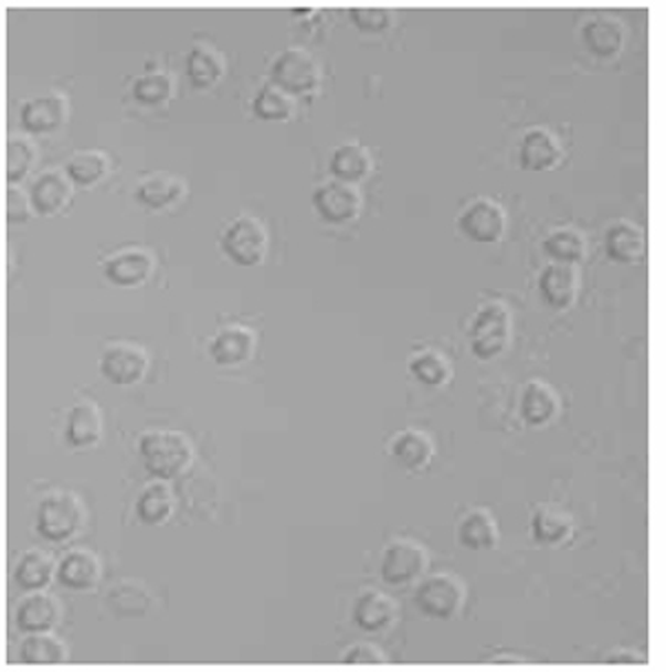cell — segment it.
<instances>
[{"instance_id": "6da1fadb", "label": "cell", "mask_w": 666, "mask_h": 672, "mask_svg": "<svg viewBox=\"0 0 666 672\" xmlns=\"http://www.w3.org/2000/svg\"><path fill=\"white\" fill-rule=\"evenodd\" d=\"M145 469L158 480L180 476L191 462V441L178 430H149L138 441Z\"/></svg>"}, {"instance_id": "7a4b0ae2", "label": "cell", "mask_w": 666, "mask_h": 672, "mask_svg": "<svg viewBox=\"0 0 666 672\" xmlns=\"http://www.w3.org/2000/svg\"><path fill=\"white\" fill-rule=\"evenodd\" d=\"M465 584L450 573H435L420 579L413 593L415 608L433 621H450L458 617L465 606Z\"/></svg>"}, {"instance_id": "3957f363", "label": "cell", "mask_w": 666, "mask_h": 672, "mask_svg": "<svg viewBox=\"0 0 666 672\" xmlns=\"http://www.w3.org/2000/svg\"><path fill=\"white\" fill-rule=\"evenodd\" d=\"M511 342V313L503 302H485L472 322L469 346L472 353L483 360H496L509 349Z\"/></svg>"}, {"instance_id": "277c9868", "label": "cell", "mask_w": 666, "mask_h": 672, "mask_svg": "<svg viewBox=\"0 0 666 672\" xmlns=\"http://www.w3.org/2000/svg\"><path fill=\"white\" fill-rule=\"evenodd\" d=\"M85 524V506L74 493H52L47 495L36 513L39 533L54 542L72 540Z\"/></svg>"}, {"instance_id": "5b68a950", "label": "cell", "mask_w": 666, "mask_h": 672, "mask_svg": "<svg viewBox=\"0 0 666 672\" xmlns=\"http://www.w3.org/2000/svg\"><path fill=\"white\" fill-rule=\"evenodd\" d=\"M220 245L234 265L254 267L263 263L267 254L265 224L254 215H239L222 232Z\"/></svg>"}, {"instance_id": "8992f818", "label": "cell", "mask_w": 666, "mask_h": 672, "mask_svg": "<svg viewBox=\"0 0 666 672\" xmlns=\"http://www.w3.org/2000/svg\"><path fill=\"white\" fill-rule=\"evenodd\" d=\"M429 568V555L424 546L413 540H393L382 555L380 577L387 586L406 588L422 579Z\"/></svg>"}, {"instance_id": "52a82bcc", "label": "cell", "mask_w": 666, "mask_h": 672, "mask_svg": "<svg viewBox=\"0 0 666 672\" xmlns=\"http://www.w3.org/2000/svg\"><path fill=\"white\" fill-rule=\"evenodd\" d=\"M456 224L465 238L478 245H494L507 232V213L496 200L476 198L461 211Z\"/></svg>"}, {"instance_id": "ba28073f", "label": "cell", "mask_w": 666, "mask_h": 672, "mask_svg": "<svg viewBox=\"0 0 666 672\" xmlns=\"http://www.w3.org/2000/svg\"><path fill=\"white\" fill-rule=\"evenodd\" d=\"M269 78H272V85L281 87L289 96L307 94V92L316 89V85L320 81V70H318L316 58L309 52H305L300 47H289L274 58Z\"/></svg>"}, {"instance_id": "9c48e42d", "label": "cell", "mask_w": 666, "mask_h": 672, "mask_svg": "<svg viewBox=\"0 0 666 672\" xmlns=\"http://www.w3.org/2000/svg\"><path fill=\"white\" fill-rule=\"evenodd\" d=\"M316 213L331 224L349 222L360 211V193L353 184L342 180L323 182L311 195Z\"/></svg>"}, {"instance_id": "30bf717a", "label": "cell", "mask_w": 666, "mask_h": 672, "mask_svg": "<svg viewBox=\"0 0 666 672\" xmlns=\"http://www.w3.org/2000/svg\"><path fill=\"white\" fill-rule=\"evenodd\" d=\"M98 369L103 377L116 386L136 384L147 371V353L129 342H116L101 355Z\"/></svg>"}, {"instance_id": "8fae6325", "label": "cell", "mask_w": 666, "mask_h": 672, "mask_svg": "<svg viewBox=\"0 0 666 672\" xmlns=\"http://www.w3.org/2000/svg\"><path fill=\"white\" fill-rule=\"evenodd\" d=\"M562 156L560 140L547 127L527 129L518 147L520 167L527 171H551L562 162Z\"/></svg>"}, {"instance_id": "7c38bea8", "label": "cell", "mask_w": 666, "mask_h": 672, "mask_svg": "<svg viewBox=\"0 0 666 672\" xmlns=\"http://www.w3.org/2000/svg\"><path fill=\"white\" fill-rule=\"evenodd\" d=\"M538 291L547 307L556 311H567L573 307L580 294V274L573 265L551 263L542 269L538 278Z\"/></svg>"}, {"instance_id": "4fadbf2b", "label": "cell", "mask_w": 666, "mask_h": 672, "mask_svg": "<svg viewBox=\"0 0 666 672\" xmlns=\"http://www.w3.org/2000/svg\"><path fill=\"white\" fill-rule=\"evenodd\" d=\"M573 518L553 504L538 506L529 518V535L533 544L542 548L564 546L573 537Z\"/></svg>"}, {"instance_id": "5bb4252c", "label": "cell", "mask_w": 666, "mask_h": 672, "mask_svg": "<svg viewBox=\"0 0 666 672\" xmlns=\"http://www.w3.org/2000/svg\"><path fill=\"white\" fill-rule=\"evenodd\" d=\"M646 238L642 227L628 220L611 222L604 232V254L611 263L635 265L644 258Z\"/></svg>"}, {"instance_id": "9a60e30c", "label": "cell", "mask_w": 666, "mask_h": 672, "mask_svg": "<svg viewBox=\"0 0 666 672\" xmlns=\"http://www.w3.org/2000/svg\"><path fill=\"white\" fill-rule=\"evenodd\" d=\"M103 575V564L98 555L85 548L70 551L56 566V579L63 588L74 593L92 590Z\"/></svg>"}, {"instance_id": "2e32d148", "label": "cell", "mask_w": 666, "mask_h": 672, "mask_svg": "<svg viewBox=\"0 0 666 672\" xmlns=\"http://www.w3.org/2000/svg\"><path fill=\"white\" fill-rule=\"evenodd\" d=\"M580 41L593 56L611 58L622 50L624 28L611 14H595V17H589L582 21Z\"/></svg>"}, {"instance_id": "e0dca14e", "label": "cell", "mask_w": 666, "mask_h": 672, "mask_svg": "<svg viewBox=\"0 0 666 672\" xmlns=\"http://www.w3.org/2000/svg\"><path fill=\"white\" fill-rule=\"evenodd\" d=\"M353 623L369 634L389 630L398 621V604L378 590H364L353 604Z\"/></svg>"}, {"instance_id": "ac0fdd59", "label": "cell", "mask_w": 666, "mask_h": 672, "mask_svg": "<svg viewBox=\"0 0 666 672\" xmlns=\"http://www.w3.org/2000/svg\"><path fill=\"white\" fill-rule=\"evenodd\" d=\"M63 617L61 604L47 593H34L17 608V626L25 634L52 632Z\"/></svg>"}, {"instance_id": "d6986e66", "label": "cell", "mask_w": 666, "mask_h": 672, "mask_svg": "<svg viewBox=\"0 0 666 672\" xmlns=\"http://www.w3.org/2000/svg\"><path fill=\"white\" fill-rule=\"evenodd\" d=\"M256 349V335L247 327L232 324L218 331L209 344V353L215 364L222 366H234L241 362H247L254 355Z\"/></svg>"}, {"instance_id": "ffe728a7", "label": "cell", "mask_w": 666, "mask_h": 672, "mask_svg": "<svg viewBox=\"0 0 666 672\" xmlns=\"http://www.w3.org/2000/svg\"><path fill=\"white\" fill-rule=\"evenodd\" d=\"M154 271V260L142 249H123L105 260L103 274L116 287H138Z\"/></svg>"}, {"instance_id": "44dd1931", "label": "cell", "mask_w": 666, "mask_h": 672, "mask_svg": "<svg viewBox=\"0 0 666 672\" xmlns=\"http://www.w3.org/2000/svg\"><path fill=\"white\" fill-rule=\"evenodd\" d=\"M560 406L562 402L558 393L547 382L531 380L525 384L520 395V417L525 419V424L536 428L547 426L558 417Z\"/></svg>"}, {"instance_id": "7402d4cb", "label": "cell", "mask_w": 666, "mask_h": 672, "mask_svg": "<svg viewBox=\"0 0 666 672\" xmlns=\"http://www.w3.org/2000/svg\"><path fill=\"white\" fill-rule=\"evenodd\" d=\"M72 195L70 178L61 171H45L41 173L30 186V204L41 215L59 213Z\"/></svg>"}, {"instance_id": "603a6c76", "label": "cell", "mask_w": 666, "mask_h": 672, "mask_svg": "<svg viewBox=\"0 0 666 672\" xmlns=\"http://www.w3.org/2000/svg\"><path fill=\"white\" fill-rule=\"evenodd\" d=\"M458 544L465 551H491L498 544V524L494 515L485 509H474L463 515L456 529Z\"/></svg>"}, {"instance_id": "cb8c5ba5", "label": "cell", "mask_w": 666, "mask_h": 672, "mask_svg": "<svg viewBox=\"0 0 666 672\" xmlns=\"http://www.w3.org/2000/svg\"><path fill=\"white\" fill-rule=\"evenodd\" d=\"M433 441L426 433L415 430V428H404L391 439V456L393 460L409 469V471H420L433 460Z\"/></svg>"}, {"instance_id": "d4e9b609", "label": "cell", "mask_w": 666, "mask_h": 672, "mask_svg": "<svg viewBox=\"0 0 666 672\" xmlns=\"http://www.w3.org/2000/svg\"><path fill=\"white\" fill-rule=\"evenodd\" d=\"M65 111H67L65 98L52 92L25 103V107L21 109V122L28 131L45 134L56 129L65 120Z\"/></svg>"}, {"instance_id": "484cf974", "label": "cell", "mask_w": 666, "mask_h": 672, "mask_svg": "<svg viewBox=\"0 0 666 672\" xmlns=\"http://www.w3.org/2000/svg\"><path fill=\"white\" fill-rule=\"evenodd\" d=\"M182 193H184V182L167 171L151 173L145 180H140V184L136 186L138 202L156 211L171 206L173 202L180 200Z\"/></svg>"}, {"instance_id": "4316f807", "label": "cell", "mask_w": 666, "mask_h": 672, "mask_svg": "<svg viewBox=\"0 0 666 672\" xmlns=\"http://www.w3.org/2000/svg\"><path fill=\"white\" fill-rule=\"evenodd\" d=\"M542 252L551 258V263L578 267L586 256V241L573 227H558L542 238Z\"/></svg>"}, {"instance_id": "83f0119b", "label": "cell", "mask_w": 666, "mask_h": 672, "mask_svg": "<svg viewBox=\"0 0 666 672\" xmlns=\"http://www.w3.org/2000/svg\"><path fill=\"white\" fill-rule=\"evenodd\" d=\"M371 169V156L369 151L358 142H342L334 149L329 160V171L336 180L342 182H358L362 180Z\"/></svg>"}, {"instance_id": "f1b7e54d", "label": "cell", "mask_w": 666, "mask_h": 672, "mask_svg": "<svg viewBox=\"0 0 666 672\" xmlns=\"http://www.w3.org/2000/svg\"><path fill=\"white\" fill-rule=\"evenodd\" d=\"M101 433H103V417L94 404L81 402L70 410L67 426H65L67 444L89 446L101 439Z\"/></svg>"}, {"instance_id": "f546056e", "label": "cell", "mask_w": 666, "mask_h": 672, "mask_svg": "<svg viewBox=\"0 0 666 672\" xmlns=\"http://www.w3.org/2000/svg\"><path fill=\"white\" fill-rule=\"evenodd\" d=\"M54 575H56V566L52 557L41 551H30L28 555L21 557V562L14 568L17 586L28 593L43 590L45 586H50Z\"/></svg>"}, {"instance_id": "4dcf8cb0", "label": "cell", "mask_w": 666, "mask_h": 672, "mask_svg": "<svg viewBox=\"0 0 666 672\" xmlns=\"http://www.w3.org/2000/svg\"><path fill=\"white\" fill-rule=\"evenodd\" d=\"M173 511V493L165 482H151L136 500V515L147 526H158Z\"/></svg>"}, {"instance_id": "1f68e13d", "label": "cell", "mask_w": 666, "mask_h": 672, "mask_svg": "<svg viewBox=\"0 0 666 672\" xmlns=\"http://www.w3.org/2000/svg\"><path fill=\"white\" fill-rule=\"evenodd\" d=\"M107 606L114 615L123 619H136L147 615L151 606V595L138 582H120L107 593Z\"/></svg>"}, {"instance_id": "d6a6232c", "label": "cell", "mask_w": 666, "mask_h": 672, "mask_svg": "<svg viewBox=\"0 0 666 672\" xmlns=\"http://www.w3.org/2000/svg\"><path fill=\"white\" fill-rule=\"evenodd\" d=\"M225 72V61L211 45H195L187 54V74L195 87H211Z\"/></svg>"}, {"instance_id": "836d02e7", "label": "cell", "mask_w": 666, "mask_h": 672, "mask_svg": "<svg viewBox=\"0 0 666 672\" xmlns=\"http://www.w3.org/2000/svg\"><path fill=\"white\" fill-rule=\"evenodd\" d=\"M409 373L424 386H442L452 377V364L442 353L424 349L409 360Z\"/></svg>"}, {"instance_id": "e575fe53", "label": "cell", "mask_w": 666, "mask_h": 672, "mask_svg": "<svg viewBox=\"0 0 666 672\" xmlns=\"http://www.w3.org/2000/svg\"><path fill=\"white\" fill-rule=\"evenodd\" d=\"M65 659H67V648L50 632L30 634L19 648L21 663L43 665V663H63Z\"/></svg>"}, {"instance_id": "d590c367", "label": "cell", "mask_w": 666, "mask_h": 672, "mask_svg": "<svg viewBox=\"0 0 666 672\" xmlns=\"http://www.w3.org/2000/svg\"><path fill=\"white\" fill-rule=\"evenodd\" d=\"M109 160L103 151L96 149H85L74 153L67 164H65V173L72 182L81 184V186H89L94 182H98L105 173H107Z\"/></svg>"}, {"instance_id": "8d00e7d4", "label": "cell", "mask_w": 666, "mask_h": 672, "mask_svg": "<svg viewBox=\"0 0 666 672\" xmlns=\"http://www.w3.org/2000/svg\"><path fill=\"white\" fill-rule=\"evenodd\" d=\"M171 89L173 81L165 72H147L134 81V98L147 107H156L169 100Z\"/></svg>"}, {"instance_id": "74e56055", "label": "cell", "mask_w": 666, "mask_h": 672, "mask_svg": "<svg viewBox=\"0 0 666 672\" xmlns=\"http://www.w3.org/2000/svg\"><path fill=\"white\" fill-rule=\"evenodd\" d=\"M254 111L263 120H285L294 111V98L276 85H265L254 98Z\"/></svg>"}, {"instance_id": "f35d334b", "label": "cell", "mask_w": 666, "mask_h": 672, "mask_svg": "<svg viewBox=\"0 0 666 672\" xmlns=\"http://www.w3.org/2000/svg\"><path fill=\"white\" fill-rule=\"evenodd\" d=\"M36 160V151L30 140L23 138H12L6 147V173L10 182H19L21 178L28 175Z\"/></svg>"}, {"instance_id": "ab89813d", "label": "cell", "mask_w": 666, "mask_h": 672, "mask_svg": "<svg viewBox=\"0 0 666 672\" xmlns=\"http://www.w3.org/2000/svg\"><path fill=\"white\" fill-rule=\"evenodd\" d=\"M349 17L353 21V25L362 32L376 34L382 32L391 25V10L389 8H371V6H358L349 10Z\"/></svg>"}, {"instance_id": "60d3db41", "label": "cell", "mask_w": 666, "mask_h": 672, "mask_svg": "<svg viewBox=\"0 0 666 672\" xmlns=\"http://www.w3.org/2000/svg\"><path fill=\"white\" fill-rule=\"evenodd\" d=\"M384 652L380 648H376L373 643H353L351 648H347L342 652V661L345 663H384Z\"/></svg>"}, {"instance_id": "b9f144b4", "label": "cell", "mask_w": 666, "mask_h": 672, "mask_svg": "<svg viewBox=\"0 0 666 672\" xmlns=\"http://www.w3.org/2000/svg\"><path fill=\"white\" fill-rule=\"evenodd\" d=\"M6 204H8V220H10V222H25V220L30 217V211H28V195H23L21 189L10 186V189H8Z\"/></svg>"}, {"instance_id": "7bdbcfd3", "label": "cell", "mask_w": 666, "mask_h": 672, "mask_svg": "<svg viewBox=\"0 0 666 672\" xmlns=\"http://www.w3.org/2000/svg\"><path fill=\"white\" fill-rule=\"evenodd\" d=\"M609 663H646V657L635 650H615L606 654Z\"/></svg>"}]
</instances>
